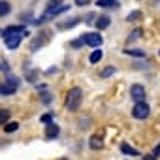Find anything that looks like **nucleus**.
<instances>
[{
    "mask_svg": "<svg viewBox=\"0 0 160 160\" xmlns=\"http://www.w3.org/2000/svg\"><path fill=\"white\" fill-rule=\"evenodd\" d=\"M81 100H83V91L79 87H73V89H70V92L66 96V108L70 111H75L81 106Z\"/></svg>",
    "mask_w": 160,
    "mask_h": 160,
    "instance_id": "obj_1",
    "label": "nucleus"
},
{
    "mask_svg": "<svg viewBox=\"0 0 160 160\" xmlns=\"http://www.w3.org/2000/svg\"><path fill=\"white\" fill-rule=\"evenodd\" d=\"M23 36H28V30H23V32H12V34L4 36V40H6V47H8V49H17L19 43H21V40H23Z\"/></svg>",
    "mask_w": 160,
    "mask_h": 160,
    "instance_id": "obj_2",
    "label": "nucleus"
},
{
    "mask_svg": "<svg viewBox=\"0 0 160 160\" xmlns=\"http://www.w3.org/2000/svg\"><path fill=\"white\" fill-rule=\"evenodd\" d=\"M149 113H151L149 104H145V102H136V106H134V109H132V115H134L136 119H147Z\"/></svg>",
    "mask_w": 160,
    "mask_h": 160,
    "instance_id": "obj_3",
    "label": "nucleus"
},
{
    "mask_svg": "<svg viewBox=\"0 0 160 160\" xmlns=\"http://www.w3.org/2000/svg\"><path fill=\"white\" fill-rule=\"evenodd\" d=\"M62 12H68V6H58V8H47L45 10V13H43V17L38 21V23H43V21H49V19H53L55 15H58V13H62Z\"/></svg>",
    "mask_w": 160,
    "mask_h": 160,
    "instance_id": "obj_4",
    "label": "nucleus"
},
{
    "mask_svg": "<svg viewBox=\"0 0 160 160\" xmlns=\"http://www.w3.org/2000/svg\"><path fill=\"white\" fill-rule=\"evenodd\" d=\"M83 42H85L87 45H91V47H100V45L104 43V40H102V36H100V34H96V32H91V34H85V36H83Z\"/></svg>",
    "mask_w": 160,
    "mask_h": 160,
    "instance_id": "obj_5",
    "label": "nucleus"
},
{
    "mask_svg": "<svg viewBox=\"0 0 160 160\" xmlns=\"http://www.w3.org/2000/svg\"><path fill=\"white\" fill-rule=\"evenodd\" d=\"M130 96H132V100L134 102H143V98H145V89H143V85H132L130 87Z\"/></svg>",
    "mask_w": 160,
    "mask_h": 160,
    "instance_id": "obj_6",
    "label": "nucleus"
},
{
    "mask_svg": "<svg viewBox=\"0 0 160 160\" xmlns=\"http://www.w3.org/2000/svg\"><path fill=\"white\" fill-rule=\"evenodd\" d=\"M89 147H91V149H102V147H104V138H102L100 134L91 136V139H89Z\"/></svg>",
    "mask_w": 160,
    "mask_h": 160,
    "instance_id": "obj_7",
    "label": "nucleus"
},
{
    "mask_svg": "<svg viewBox=\"0 0 160 160\" xmlns=\"http://www.w3.org/2000/svg\"><path fill=\"white\" fill-rule=\"evenodd\" d=\"M58 132H60V128L57 126V124H47V128H45V136L49 138V139H55L57 136H58Z\"/></svg>",
    "mask_w": 160,
    "mask_h": 160,
    "instance_id": "obj_8",
    "label": "nucleus"
},
{
    "mask_svg": "<svg viewBox=\"0 0 160 160\" xmlns=\"http://www.w3.org/2000/svg\"><path fill=\"white\" fill-rule=\"evenodd\" d=\"M15 91H17V89H15L12 83H8V81L0 85V94H4V96H8V94H13Z\"/></svg>",
    "mask_w": 160,
    "mask_h": 160,
    "instance_id": "obj_9",
    "label": "nucleus"
},
{
    "mask_svg": "<svg viewBox=\"0 0 160 160\" xmlns=\"http://www.w3.org/2000/svg\"><path fill=\"white\" fill-rule=\"evenodd\" d=\"M109 23H111V19H109L108 15H102V17H98V21H96V28H98V30H104V28L109 27Z\"/></svg>",
    "mask_w": 160,
    "mask_h": 160,
    "instance_id": "obj_10",
    "label": "nucleus"
},
{
    "mask_svg": "<svg viewBox=\"0 0 160 160\" xmlns=\"http://www.w3.org/2000/svg\"><path fill=\"white\" fill-rule=\"evenodd\" d=\"M121 151H122L124 154H132V156H138V154H139L134 147H130V145H128V143H124V141L121 143Z\"/></svg>",
    "mask_w": 160,
    "mask_h": 160,
    "instance_id": "obj_11",
    "label": "nucleus"
},
{
    "mask_svg": "<svg viewBox=\"0 0 160 160\" xmlns=\"http://www.w3.org/2000/svg\"><path fill=\"white\" fill-rule=\"evenodd\" d=\"M102 55H104V53H102L100 49L92 51V53H91V57H89V62H91V64H96V62H100V60H102Z\"/></svg>",
    "mask_w": 160,
    "mask_h": 160,
    "instance_id": "obj_12",
    "label": "nucleus"
},
{
    "mask_svg": "<svg viewBox=\"0 0 160 160\" xmlns=\"http://www.w3.org/2000/svg\"><path fill=\"white\" fill-rule=\"evenodd\" d=\"M8 13H10V2L0 0V17H6Z\"/></svg>",
    "mask_w": 160,
    "mask_h": 160,
    "instance_id": "obj_13",
    "label": "nucleus"
},
{
    "mask_svg": "<svg viewBox=\"0 0 160 160\" xmlns=\"http://www.w3.org/2000/svg\"><path fill=\"white\" fill-rule=\"evenodd\" d=\"M100 8H113V6H117L119 2H117V0H98V2H96Z\"/></svg>",
    "mask_w": 160,
    "mask_h": 160,
    "instance_id": "obj_14",
    "label": "nucleus"
},
{
    "mask_svg": "<svg viewBox=\"0 0 160 160\" xmlns=\"http://www.w3.org/2000/svg\"><path fill=\"white\" fill-rule=\"evenodd\" d=\"M23 30H27L25 27H8L4 32H2V36H8V34H12V32H23Z\"/></svg>",
    "mask_w": 160,
    "mask_h": 160,
    "instance_id": "obj_15",
    "label": "nucleus"
},
{
    "mask_svg": "<svg viewBox=\"0 0 160 160\" xmlns=\"http://www.w3.org/2000/svg\"><path fill=\"white\" fill-rule=\"evenodd\" d=\"M124 53H126V55H132V57H139V58L145 57V53L139 51V49H124Z\"/></svg>",
    "mask_w": 160,
    "mask_h": 160,
    "instance_id": "obj_16",
    "label": "nucleus"
},
{
    "mask_svg": "<svg viewBox=\"0 0 160 160\" xmlns=\"http://www.w3.org/2000/svg\"><path fill=\"white\" fill-rule=\"evenodd\" d=\"M6 121H10V111L0 109V124H6Z\"/></svg>",
    "mask_w": 160,
    "mask_h": 160,
    "instance_id": "obj_17",
    "label": "nucleus"
},
{
    "mask_svg": "<svg viewBox=\"0 0 160 160\" xmlns=\"http://www.w3.org/2000/svg\"><path fill=\"white\" fill-rule=\"evenodd\" d=\"M6 81H8V83H12V85H13L15 89L19 87V79H17L15 75H12V73H10V75H6Z\"/></svg>",
    "mask_w": 160,
    "mask_h": 160,
    "instance_id": "obj_18",
    "label": "nucleus"
},
{
    "mask_svg": "<svg viewBox=\"0 0 160 160\" xmlns=\"http://www.w3.org/2000/svg\"><path fill=\"white\" fill-rule=\"evenodd\" d=\"M113 73H115V68H113V66H108L106 70H102V73H100V75H102V77H111Z\"/></svg>",
    "mask_w": 160,
    "mask_h": 160,
    "instance_id": "obj_19",
    "label": "nucleus"
},
{
    "mask_svg": "<svg viewBox=\"0 0 160 160\" xmlns=\"http://www.w3.org/2000/svg\"><path fill=\"white\" fill-rule=\"evenodd\" d=\"M79 21L77 19H73V21H68V23H58V28L60 30H64V28H68V27H73V25H77Z\"/></svg>",
    "mask_w": 160,
    "mask_h": 160,
    "instance_id": "obj_20",
    "label": "nucleus"
},
{
    "mask_svg": "<svg viewBox=\"0 0 160 160\" xmlns=\"http://www.w3.org/2000/svg\"><path fill=\"white\" fill-rule=\"evenodd\" d=\"M40 121H42V122L47 126V124H51V121H53V115H51V113H45V115H42V119H40Z\"/></svg>",
    "mask_w": 160,
    "mask_h": 160,
    "instance_id": "obj_21",
    "label": "nucleus"
},
{
    "mask_svg": "<svg viewBox=\"0 0 160 160\" xmlns=\"http://www.w3.org/2000/svg\"><path fill=\"white\" fill-rule=\"evenodd\" d=\"M17 128H19V124H17V122H10V124H6V126H4V130H6V132H15Z\"/></svg>",
    "mask_w": 160,
    "mask_h": 160,
    "instance_id": "obj_22",
    "label": "nucleus"
},
{
    "mask_svg": "<svg viewBox=\"0 0 160 160\" xmlns=\"http://www.w3.org/2000/svg\"><path fill=\"white\" fill-rule=\"evenodd\" d=\"M83 43H85V42H83V38H79V40H73L70 45H72L73 49H79V47H83Z\"/></svg>",
    "mask_w": 160,
    "mask_h": 160,
    "instance_id": "obj_23",
    "label": "nucleus"
},
{
    "mask_svg": "<svg viewBox=\"0 0 160 160\" xmlns=\"http://www.w3.org/2000/svg\"><path fill=\"white\" fill-rule=\"evenodd\" d=\"M139 15H141V13H139V12H132V13H130V15H128V17H126V19H128V21H136V19H138V17H139Z\"/></svg>",
    "mask_w": 160,
    "mask_h": 160,
    "instance_id": "obj_24",
    "label": "nucleus"
},
{
    "mask_svg": "<svg viewBox=\"0 0 160 160\" xmlns=\"http://www.w3.org/2000/svg\"><path fill=\"white\" fill-rule=\"evenodd\" d=\"M62 0H49V8H58V4Z\"/></svg>",
    "mask_w": 160,
    "mask_h": 160,
    "instance_id": "obj_25",
    "label": "nucleus"
},
{
    "mask_svg": "<svg viewBox=\"0 0 160 160\" xmlns=\"http://www.w3.org/2000/svg\"><path fill=\"white\" fill-rule=\"evenodd\" d=\"M138 36H141V30H136L134 34H130V36H128V42H132V40H136Z\"/></svg>",
    "mask_w": 160,
    "mask_h": 160,
    "instance_id": "obj_26",
    "label": "nucleus"
},
{
    "mask_svg": "<svg viewBox=\"0 0 160 160\" xmlns=\"http://www.w3.org/2000/svg\"><path fill=\"white\" fill-rule=\"evenodd\" d=\"M91 0H75V6H87Z\"/></svg>",
    "mask_w": 160,
    "mask_h": 160,
    "instance_id": "obj_27",
    "label": "nucleus"
},
{
    "mask_svg": "<svg viewBox=\"0 0 160 160\" xmlns=\"http://www.w3.org/2000/svg\"><path fill=\"white\" fill-rule=\"evenodd\" d=\"M160 154V145H156V149H154V152H152V156H158Z\"/></svg>",
    "mask_w": 160,
    "mask_h": 160,
    "instance_id": "obj_28",
    "label": "nucleus"
},
{
    "mask_svg": "<svg viewBox=\"0 0 160 160\" xmlns=\"http://www.w3.org/2000/svg\"><path fill=\"white\" fill-rule=\"evenodd\" d=\"M143 160H154V158H152V156H145Z\"/></svg>",
    "mask_w": 160,
    "mask_h": 160,
    "instance_id": "obj_29",
    "label": "nucleus"
},
{
    "mask_svg": "<svg viewBox=\"0 0 160 160\" xmlns=\"http://www.w3.org/2000/svg\"><path fill=\"white\" fill-rule=\"evenodd\" d=\"M60 160H68V158H60Z\"/></svg>",
    "mask_w": 160,
    "mask_h": 160,
    "instance_id": "obj_30",
    "label": "nucleus"
},
{
    "mask_svg": "<svg viewBox=\"0 0 160 160\" xmlns=\"http://www.w3.org/2000/svg\"><path fill=\"white\" fill-rule=\"evenodd\" d=\"M158 55H160V53H158Z\"/></svg>",
    "mask_w": 160,
    "mask_h": 160,
    "instance_id": "obj_31",
    "label": "nucleus"
}]
</instances>
